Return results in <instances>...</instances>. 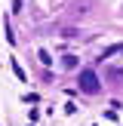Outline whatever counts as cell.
<instances>
[{
  "label": "cell",
  "instance_id": "1",
  "mask_svg": "<svg viewBox=\"0 0 123 126\" xmlns=\"http://www.w3.org/2000/svg\"><path fill=\"white\" fill-rule=\"evenodd\" d=\"M77 83H80V89L89 92V95H95V92L102 89V83H98V74H95V71H89V68H86V71H80Z\"/></svg>",
  "mask_w": 123,
  "mask_h": 126
},
{
  "label": "cell",
  "instance_id": "2",
  "mask_svg": "<svg viewBox=\"0 0 123 126\" xmlns=\"http://www.w3.org/2000/svg\"><path fill=\"white\" fill-rule=\"evenodd\" d=\"M95 12V3L92 0H77V3H71V16L74 18H86V16H92Z\"/></svg>",
  "mask_w": 123,
  "mask_h": 126
},
{
  "label": "cell",
  "instance_id": "3",
  "mask_svg": "<svg viewBox=\"0 0 123 126\" xmlns=\"http://www.w3.org/2000/svg\"><path fill=\"white\" fill-rule=\"evenodd\" d=\"M117 52H123V43H117V46L105 49V55H102V59H111V55H117Z\"/></svg>",
  "mask_w": 123,
  "mask_h": 126
},
{
  "label": "cell",
  "instance_id": "4",
  "mask_svg": "<svg viewBox=\"0 0 123 126\" xmlns=\"http://www.w3.org/2000/svg\"><path fill=\"white\" fill-rule=\"evenodd\" d=\"M62 65H65V68H74V65H77V59H74V55H65V62H62Z\"/></svg>",
  "mask_w": 123,
  "mask_h": 126
}]
</instances>
